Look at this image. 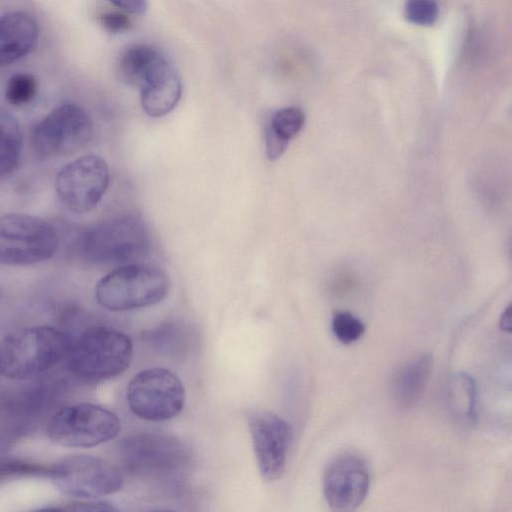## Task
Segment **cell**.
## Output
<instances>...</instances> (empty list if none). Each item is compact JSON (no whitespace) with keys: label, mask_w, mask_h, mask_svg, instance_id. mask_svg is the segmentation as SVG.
<instances>
[{"label":"cell","mask_w":512,"mask_h":512,"mask_svg":"<svg viewBox=\"0 0 512 512\" xmlns=\"http://www.w3.org/2000/svg\"><path fill=\"white\" fill-rule=\"evenodd\" d=\"M115 6L134 14H144L147 10L146 0H109Z\"/></svg>","instance_id":"cell-27"},{"label":"cell","mask_w":512,"mask_h":512,"mask_svg":"<svg viewBox=\"0 0 512 512\" xmlns=\"http://www.w3.org/2000/svg\"><path fill=\"white\" fill-rule=\"evenodd\" d=\"M23 135L17 118L0 109V179L18 166L22 153Z\"/></svg>","instance_id":"cell-18"},{"label":"cell","mask_w":512,"mask_h":512,"mask_svg":"<svg viewBox=\"0 0 512 512\" xmlns=\"http://www.w3.org/2000/svg\"><path fill=\"white\" fill-rule=\"evenodd\" d=\"M93 130V122L82 107L63 104L34 126L31 144L41 158L66 156L84 148L90 142Z\"/></svg>","instance_id":"cell-9"},{"label":"cell","mask_w":512,"mask_h":512,"mask_svg":"<svg viewBox=\"0 0 512 512\" xmlns=\"http://www.w3.org/2000/svg\"><path fill=\"white\" fill-rule=\"evenodd\" d=\"M100 24L109 32L120 33L131 27L129 17L120 12H105L99 15Z\"/></svg>","instance_id":"cell-26"},{"label":"cell","mask_w":512,"mask_h":512,"mask_svg":"<svg viewBox=\"0 0 512 512\" xmlns=\"http://www.w3.org/2000/svg\"><path fill=\"white\" fill-rule=\"evenodd\" d=\"M57 247V231L44 219L26 213L0 216V264H37L50 259Z\"/></svg>","instance_id":"cell-6"},{"label":"cell","mask_w":512,"mask_h":512,"mask_svg":"<svg viewBox=\"0 0 512 512\" xmlns=\"http://www.w3.org/2000/svg\"><path fill=\"white\" fill-rule=\"evenodd\" d=\"M37 81L29 73H16L12 75L6 85V100L15 106L29 103L36 95Z\"/></svg>","instance_id":"cell-22"},{"label":"cell","mask_w":512,"mask_h":512,"mask_svg":"<svg viewBox=\"0 0 512 512\" xmlns=\"http://www.w3.org/2000/svg\"><path fill=\"white\" fill-rule=\"evenodd\" d=\"M433 358L425 353L406 364L395 382V396L404 408L412 407L422 397L432 369Z\"/></svg>","instance_id":"cell-16"},{"label":"cell","mask_w":512,"mask_h":512,"mask_svg":"<svg viewBox=\"0 0 512 512\" xmlns=\"http://www.w3.org/2000/svg\"><path fill=\"white\" fill-rule=\"evenodd\" d=\"M48 477L61 493L94 499L118 491L123 484L119 470L106 460L91 455H72L49 468Z\"/></svg>","instance_id":"cell-10"},{"label":"cell","mask_w":512,"mask_h":512,"mask_svg":"<svg viewBox=\"0 0 512 512\" xmlns=\"http://www.w3.org/2000/svg\"><path fill=\"white\" fill-rule=\"evenodd\" d=\"M0 297H1V290H0Z\"/></svg>","instance_id":"cell-29"},{"label":"cell","mask_w":512,"mask_h":512,"mask_svg":"<svg viewBox=\"0 0 512 512\" xmlns=\"http://www.w3.org/2000/svg\"><path fill=\"white\" fill-rule=\"evenodd\" d=\"M404 10L407 20L419 26L433 25L439 15L435 0H406Z\"/></svg>","instance_id":"cell-24"},{"label":"cell","mask_w":512,"mask_h":512,"mask_svg":"<svg viewBox=\"0 0 512 512\" xmlns=\"http://www.w3.org/2000/svg\"><path fill=\"white\" fill-rule=\"evenodd\" d=\"M304 123L305 115L300 108L285 107L272 115L266 130L289 143L301 131Z\"/></svg>","instance_id":"cell-21"},{"label":"cell","mask_w":512,"mask_h":512,"mask_svg":"<svg viewBox=\"0 0 512 512\" xmlns=\"http://www.w3.org/2000/svg\"><path fill=\"white\" fill-rule=\"evenodd\" d=\"M500 327L502 330L506 332H510L512 328L511 321V306L509 305L503 312L500 319Z\"/></svg>","instance_id":"cell-28"},{"label":"cell","mask_w":512,"mask_h":512,"mask_svg":"<svg viewBox=\"0 0 512 512\" xmlns=\"http://www.w3.org/2000/svg\"><path fill=\"white\" fill-rule=\"evenodd\" d=\"M370 473L366 462L355 455L334 458L323 475V493L333 511L356 510L367 497Z\"/></svg>","instance_id":"cell-13"},{"label":"cell","mask_w":512,"mask_h":512,"mask_svg":"<svg viewBox=\"0 0 512 512\" xmlns=\"http://www.w3.org/2000/svg\"><path fill=\"white\" fill-rule=\"evenodd\" d=\"M247 421L260 475L266 481L279 479L285 471L292 441L290 424L264 409L250 411Z\"/></svg>","instance_id":"cell-12"},{"label":"cell","mask_w":512,"mask_h":512,"mask_svg":"<svg viewBox=\"0 0 512 512\" xmlns=\"http://www.w3.org/2000/svg\"><path fill=\"white\" fill-rule=\"evenodd\" d=\"M190 456L188 447L179 438L163 432L131 434L120 444L124 468L141 478H176L188 468Z\"/></svg>","instance_id":"cell-5"},{"label":"cell","mask_w":512,"mask_h":512,"mask_svg":"<svg viewBox=\"0 0 512 512\" xmlns=\"http://www.w3.org/2000/svg\"><path fill=\"white\" fill-rule=\"evenodd\" d=\"M120 428V420L112 411L79 403L58 410L48 423L47 435L63 447L87 448L115 438Z\"/></svg>","instance_id":"cell-7"},{"label":"cell","mask_w":512,"mask_h":512,"mask_svg":"<svg viewBox=\"0 0 512 512\" xmlns=\"http://www.w3.org/2000/svg\"><path fill=\"white\" fill-rule=\"evenodd\" d=\"M128 406L137 417L153 422L177 416L186 393L182 381L168 369L154 367L137 373L126 390Z\"/></svg>","instance_id":"cell-8"},{"label":"cell","mask_w":512,"mask_h":512,"mask_svg":"<svg viewBox=\"0 0 512 512\" xmlns=\"http://www.w3.org/2000/svg\"><path fill=\"white\" fill-rule=\"evenodd\" d=\"M150 239L145 221L128 213L98 222L81 232L77 249L95 264H123L143 257Z\"/></svg>","instance_id":"cell-2"},{"label":"cell","mask_w":512,"mask_h":512,"mask_svg":"<svg viewBox=\"0 0 512 512\" xmlns=\"http://www.w3.org/2000/svg\"><path fill=\"white\" fill-rule=\"evenodd\" d=\"M144 339L155 350L170 356H181L190 347L188 330L177 322H166L146 331Z\"/></svg>","instance_id":"cell-20"},{"label":"cell","mask_w":512,"mask_h":512,"mask_svg":"<svg viewBox=\"0 0 512 512\" xmlns=\"http://www.w3.org/2000/svg\"><path fill=\"white\" fill-rule=\"evenodd\" d=\"M139 87L142 109L153 118L162 117L171 112L182 95L180 77L163 55Z\"/></svg>","instance_id":"cell-14"},{"label":"cell","mask_w":512,"mask_h":512,"mask_svg":"<svg viewBox=\"0 0 512 512\" xmlns=\"http://www.w3.org/2000/svg\"><path fill=\"white\" fill-rule=\"evenodd\" d=\"M169 290V276L161 268L144 263H128L98 281L95 297L107 310L129 311L159 303Z\"/></svg>","instance_id":"cell-3"},{"label":"cell","mask_w":512,"mask_h":512,"mask_svg":"<svg viewBox=\"0 0 512 512\" xmlns=\"http://www.w3.org/2000/svg\"><path fill=\"white\" fill-rule=\"evenodd\" d=\"M46 510L57 511H115L117 510L112 504L104 501H94L91 499H82L69 503L60 504L54 507H46Z\"/></svg>","instance_id":"cell-25"},{"label":"cell","mask_w":512,"mask_h":512,"mask_svg":"<svg viewBox=\"0 0 512 512\" xmlns=\"http://www.w3.org/2000/svg\"><path fill=\"white\" fill-rule=\"evenodd\" d=\"M332 331L343 344L357 341L365 332L364 323L347 311H337L332 318Z\"/></svg>","instance_id":"cell-23"},{"label":"cell","mask_w":512,"mask_h":512,"mask_svg":"<svg viewBox=\"0 0 512 512\" xmlns=\"http://www.w3.org/2000/svg\"><path fill=\"white\" fill-rule=\"evenodd\" d=\"M70 347V339L55 327L15 330L0 343V375L15 380L37 376L57 365Z\"/></svg>","instance_id":"cell-1"},{"label":"cell","mask_w":512,"mask_h":512,"mask_svg":"<svg viewBox=\"0 0 512 512\" xmlns=\"http://www.w3.org/2000/svg\"><path fill=\"white\" fill-rule=\"evenodd\" d=\"M109 180L105 160L89 154L70 161L58 171L55 190L62 204L70 211L87 213L102 200Z\"/></svg>","instance_id":"cell-11"},{"label":"cell","mask_w":512,"mask_h":512,"mask_svg":"<svg viewBox=\"0 0 512 512\" xmlns=\"http://www.w3.org/2000/svg\"><path fill=\"white\" fill-rule=\"evenodd\" d=\"M448 399L454 415L463 423L473 425L477 419V387L465 372L454 374L448 386Z\"/></svg>","instance_id":"cell-19"},{"label":"cell","mask_w":512,"mask_h":512,"mask_svg":"<svg viewBox=\"0 0 512 512\" xmlns=\"http://www.w3.org/2000/svg\"><path fill=\"white\" fill-rule=\"evenodd\" d=\"M38 25L23 11L0 16V66L10 65L25 57L38 39Z\"/></svg>","instance_id":"cell-15"},{"label":"cell","mask_w":512,"mask_h":512,"mask_svg":"<svg viewBox=\"0 0 512 512\" xmlns=\"http://www.w3.org/2000/svg\"><path fill=\"white\" fill-rule=\"evenodd\" d=\"M132 356L130 338L109 327L87 329L71 344L67 354L70 371L88 381L107 380L122 374Z\"/></svg>","instance_id":"cell-4"},{"label":"cell","mask_w":512,"mask_h":512,"mask_svg":"<svg viewBox=\"0 0 512 512\" xmlns=\"http://www.w3.org/2000/svg\"><path fill=\"white\" fill-rule=\"evenodd\" d=\"M161 57L162 54L148 44L132 45L118 59V75L126 84L139 87Z\"/></svg>","instance_id":"cell-17"}]
</instances>
